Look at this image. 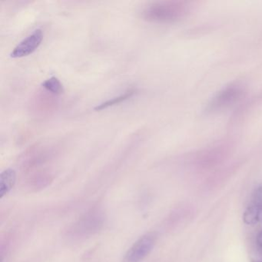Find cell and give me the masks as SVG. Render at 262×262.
<instances>
[{"mask_svg": "<svg viewBox=\"0 0 262 262\" xmlns=\"http://www.w3.org/2000/svg\"><path fill=\"white\" fill-rule=\"evenodd\" d=\"M188 6L181 1H160L145 7L142 17L147 22L168 24L180 20L188 14Z\"/></svg>", "mask_w": 262, "mask_h": 262, "instance_id": "cell-1", "label": "cell"}, {"mask_svg": "<svg viewBox=\"0 0 262 262\" xmlns=\"http://www.w3.org/2000/svg\"><path fill=\"white\" fill-rule=\"evenodd\" d=\"M156 242V235L154 233L144 234L127 251L122 262L142 261L152 251Z\"/></svg>", "mask_w": 262, "mask_h": 262, "instance_id": "cell-2", "label": "cell"}, {"mask_svg": "<svg viewBox=\"0 0 262 262\" xmlns=\"http://www.w3.org/2000/svg\"><path fill=\"white\" fill-rule=\"evenodd\" d=\"M43 40V33L40 29L35 30L32 34L21 41L10 53L13 59L26 57L33 54L40 47Z\"/></svg>", "mask_w": 262, "mask_h": 262, "instance_id": "cell-3", "label": "cell"}, {"mask_svg": "<svg viewBox=\"0 0 262 262\" xmlns=\"http://www.w3.org/2000/svg\"><path fill=\"white\" fill-rule=\"evenodd\" d=\"M242 93V90L239 85H232L226 87L217 93L208 105V110L210 112L217 111L226 108L234 103Z\"/></svg>", "mask_w": 262, "mask_h": 262, "instance_id": "cell-4", "label": "cell"}, {"mask_svg": "<svg viewBox=\"0 0 262 262\" xmlns=\"http://www.w3.org/2000/svg\"><path fill=\"white\" fill-rule=\"evenodd\" d=\"M101 219L102 217L99 214L95 212L90 213L74 225L75 228L73 231L77 235H86L99 228V225H101Z\"/></svg>", "mask_w": 262, "mask_h": 262, "instance_id": "cell-5", "label": "cell"}, {"mask_svg": "<svg viewBox=\"0 0 262 262\" xmlns=\"http://www.w3.org/2000/svg\"><path fill=\"white\" fill-rule=\"evenodd\" d=\"M16 171L12 168H8L0 174V196L8 193L14 186L16 182Z\"/></svg>", "mask_w": 262, "mask_h": 262, "instance_id": "cell-6", "label": "cell"}, {"mask_svg": "<svg viewBox=\"0 0 262 262\" xmlns=\"http://www.w3.org/2000/svg\"><path fill=\"white\" fill-rule=\"evenodd\" d=\"M136 93V90H135V89L127 90L125 93H124L122 95H120V96H118V97L113 98V99H108V100L99 104L97 106L95 107V110H96V111H102V110L110 108V107L113 106V105L122 103V102H125V101L128 100L130 98L133 97Z\"/></svg>", "mask_w": 262, "mask_h": 262, "instance_id": "cell-7", "label": "cell"}, {"mask_svg": "<svg viewBox=\"0 0 262 262\" xmlns=\"http://www.w3.org/2000/svg\"><path fill=\"white\" fill-rule=\"evenodd\" d=\"M42 86L49 93L56 95V96L63 94L64 92H65L63 85L61 83L59 79L55 77V76H53V77L50 78L45 82H42Z\"/></svg>", "mask_w": 262, "mask_h": 262, "instance_id": "cell-8", "label": "cell"}, {"mask_svg": "<svg viewBox=\"0 0 262 262\" xmlns=\"http://www.w3.org/2000/svg\"><path fill=\"white\" fill-rule=\"evenodd\" d=\"M260 210L251 204L244 213L243 220L247 225H254L259 223Z\"/></svg>", "mask_w": 262, "mask_h": 262, "instance_id": "cell-9", "label": "cell"}, {"mask_svg": "<svg viewBox=\"0 0 262 262\" xmlns=\"http://www.w3.org/2000/svg\"><path fill=\"white\" fill-rule=\"evenodd\" d=\"M252 205L262 211V186L256 189L253 196Z\"/></svg>", "mask_w": 262, "mask_h": 262, "instance_id": "cell-10", "label": "cell"}, {"mask_svg": "<svg viewBox=\"0 0 262 262\" xmlns=\"http://www.w3.org/2000/svg\"><path fill=\"white\" fill-rule=\"evenodd\" d=\"M256 242H257V249L260 251V254H262V230L257 234Z\"/></svg>", "mask_w": 262, "mask_h": 262, "instance_id": "cell-11", "label": "cell"}]
</instances>
